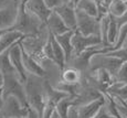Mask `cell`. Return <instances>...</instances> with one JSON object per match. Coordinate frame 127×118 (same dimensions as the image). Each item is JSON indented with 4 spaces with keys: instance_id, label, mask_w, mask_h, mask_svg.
Listing matches in <instances>:
<instances>
[{
    "instance_id": "cell-41",
    "label": "cell",
    "mask_w": 127,
    "mask_h": 118,
    "mask_svg": "<svg viewBox=\"0 0 127 118\" xmlns=\"http://www.w3.org/2000/svg\"><path fill=\"white\" fill-rule=\"evenodd\" d=\"M106 1H107V0H106Z\"/></svg>"
},
{
    "instance_id": "cell-39",
    "label": "cell",
    "mask_w": 127,
    "mask_h": 118,
    "mask_svg": "<svg viewBox=\"0 0 127 118\" xmlns=\"http://www.w3.org/2000/svg\"><path fill=\"white\" fill-rule=\"evenodd\" d=\"M126 40H127V38H126ZM126 40H125V41H126Z\"/></svg>"
},
{
    "instance_id": "cell-25",
    "label": "cell",
    "mask_w": 127,
    "mask_h": 118,
    "mask_svg": "<svg viewBox=\"0 0 127 118\" xmlns=\"http://www.w3.org/2000/svg\"><path fill=\"white\" fill-rule=\"evenodd\" d=\"M127 38V23H124L122 26H119V29H118V35H117V40L115 44L113 45V49L112 50H115V49H119L123 43L125 42Z\"/></svg>"
},
{
    "instance_id": "cell-16",
    "label": "cell",
    "mask_w": 127,
    "mask_h": 118,
    "mask_svg": "<svg viewBox=\"0 0 127 118\" xmlns=\"http://www.w3.org/2000/svg\"><path fill=\"white\" fill-rule=\"evenodd\" d=\"M82 77H83V72L77 70L76 67L66 65L63 70H61L60 81L63 84H67V85L79 84L82 81Z\"/></svg>"
},
{
    "instance_id": "cell-26",
    "label": "cell",
    "mask_w": 127,
    "mask_h": 118,
    "mask_svg": "<svg viewBox=\"0 0 127 118\" xmlns=\"http://www.w3.org/2000/svg\"><path fill=\"white\" fill-rule=\"evenodd\" d=\"M92 118H114V117L112 116V114L108 112L107 107L105 106V104H104L103 106L98 109V112H97Z\"/></svg>"
},
{
    "instance_id": "cell-34",
    "label": "cell",
    "mask_w": 127,
    "mask_h": 118,
    "mask_svg": "<svg viewBox=\"0 0 127 118\" xmlns=\"http://www.w3.org/2000/svg\"><path fill=\"white\" fill-rule=\"evenodd\" d=\"M2 103H3V96H2V89L0 88V108L2 106Z\"/></svg>"
},
{
    "instance_id": "cell-32",
    "label": "cell",
    "mask_w": 127,
    "mask_h": 118,
    "mask_svg": "<svg viewBox=\"0 0 127 118\" xmlns=\"http://www.w3.org/2000/svg\"><path fill=\"white\" fill-rule=\"evenodd\" d=\"M10 1V0H0V9L3 8L4 6H7V3Z\"/></svg>"
},
{
    "instance_id": "cell-2",
    "label": "cell",
    "mask_w": 127,
    "mask_h": 118,
    "mask_svg": "<svg viewBox=\"0 0 127 118\" xmlns=\"http://www.w3.org/2000/svg\"><path fill=\"white\" fill-rule=\"evenodd\" d=\"M43 80H44V77H39V76L32 74H28L26 82L23 83L29 107L33 108L39 114L40 118L42 116L43 109L45 106Z\"/></svg>"
},
{
    "instance_id": "cell-5",
    "label": "cell",
    "mask_w": 127,
    "mask_h": 118,
    "mask_svg": "<svg viewBox=\"0 0 127 118\" xmlns=\"http://www.w3.org/2000/svg\"><path fill=\"white\" fill-rule=\"evenodd\" d=\"M29 107H26L14 96L3 98L0 108V118H23L28 113Z\"/></svg>"
},
{
    "instance_id": "cell-20",
    "label": "cell",
    "mask_w": 127,
    "mask_h": 118,
    "mask_svg": "<svg viewBox=\"0 0 127 118\" xmlns=\"http://www.w3.org/2000/svg\"><path fill=\"white\" fill-rule=\"evenodd\" d=\"M127 9L126 0H111L107 3V12L112 18H119Z\"/></svg>"
},
{
    "instance_id": "cell-22",
    "label": "cell",
    "mask_w": 127,
    "mask_h": 118,
    "mask_svg": "<svg viewBox=\"0 0 127 118\" xmlns=\"http://www.w3.org/2000/svg\"><path fill=\"white\" fill-rule=\"evenodd\" d=\"M0 73L2 75L17 74L16 70L10 62V59H9V49L0 53Z\"/></svg>"
},
{
    "instance_id": "cell-36",
    "label": "cell",
    "mask_w": 127,
    "mask_h": 118,
    "mask_svg": "<svg viewBox=\"0 0 127 118\" xmlns=\"http://www.w3.org/2000/svg\"><path fill=\"white\" fill-rule=\"evenodd\" d=\"M2 84H3V76H2V74L0 73V88L2 87Z\"/></svg>"
},
{
    "instance_id": "cell-38",
    "label": "cell",
    "mask_w": 127,
    "mask_h": 118,
    "mask_svg": "<svg viewBox=\"0 0 127 118\" xmlns=\"http://www.w3.org/2000/svg\"><path fill=\"white\" fill-rule=\"evenodd\" d=\"M3 31H4V30H0V35L2 34V32H3Z\"/></svg>"
},
{
    "instance_id": "cell-14",
    "label": "cell",
    "mask_w": 127,
    "mask_h": 118,
    "mask_svg": "<svg viewBox=\"0 0 127 118\" xmlns=\"http://www.w3.org/2000/svg\"><path fill=\"white\" fill-rule=\"evenodd\" d=\"M24 36L26 35H23L21 32L13 30V29L4 30L1 35H0V53L8 50L14 43L19 42L21 39H23Z\"/></svg>"
},
{
    "instance_id": "cell-23",
    "label": "cell",
    "mask_w": 127,
    "mask_h": 118,
    "mask_svg": "<svg viewBox=\"0 0 127 118\" xmlns=\"http://www.w3.org/2000/svg\"><path fill=\"white\" fill-rule=\"evenodd\" d=\"M118 29H119V26L111 17V21H109L108 29H107V44H109L112 46L115 44L117 40V35H118Z\"/></svg>"
},
{
    "instance_id": "cell-12",
    "label": "cell",
    "mask_w": 127,
    "mask_h": 118,
    "mask_svg": "<svg viewBox=\"0 0 127 118\" xmlns=\"http://www.w3.org/2000/svg\"><path fill=\"white\" fill-rule=\"evenodd\" d=\"M21 44V43H20ZM21 53H22V64L28 74H32L39 77H46L48 76V72L39 62H36L32 56H30L21 46Z\"/></svg>"
},
{
    "instance_id": "cell-31",
    "label": "cell",
    "mask_w": 127,
    "mask_h": 118,
    "mask_svg": "<svg viewBox=\"0 0 127 118\" xmlns=\"http://www.w3.org/2000/svg\"><path fill=\"white\" fill-rule=\"evenodd\" d=\"M112 97H113V96H112ZM113 98H114V97H113ZM114 100H115V103L117 104V106L121 108V109H123L124 112H126V113H127V105H123V104H121V103H119L118 100H116L115 98H114Z\"/></svg>"
},
{
    "instance_id": "cell-19",
    "label": "cell",
    "mask_w": 127,
    "mask_h": 118,
    "mask_svg": "<svg viewBox=\"0 0 127 118\" xmlns=\"http://www.w3.org/2000/svg\"><path fill=\"white\" fill-rule=\"evenodd\" d=\"M50 34H51V43H52V52H53V64L57 65L61 71L65 67V64H66V62H65V54L63 52L61 45L55 40L54 35L52 33Z\"/></svg>"
},
{
    "instance_id": "cell-33",
    "label": "cell",
    "mask_w": 127,
    "mask_h": 118,
    "mask_svg": "<svg viewBox=\"0 0 127 118\" xmlns=\"http://www.w3.org/2000/svg\"><path fill=\"white\" fill-rule=\"evenodd\" d=\"M115 104H116V103H115ZM116 106H117V104H116ZM117 108H118L119 113H121V114H122V115H123V116H124V117H125V118H127V113H126V112H124V110H123V109H121V108H119L118 106H117Z\"/></svg>"
},
{
    "instance_id": "cell-24",
    "label": "cell",
    "mask_w": 127,
    "mask_h": 118,
    "mask_svg": "<svg viewBox=\"0 0 127 118\" xmlns=\"http://www.w3.org/2000/svg\"><path fill=\"white\" fill-rule=\"evenodd\" d=\"M113 83H124V84L127 83V61L123 62L116 74L113 76Z\"/></svg>"
},
{
    "instance_id": "cell-1",
    "label": "cell",
    "mask_w": 127,
    "mask_h": 118,
    "mask_svg": "<svg viewBox=\"0 0 127 118\" xmlns=\"http://www.w3.org/2000/svg\"><path fill=\"white\" fill-rule=\"evenodd\" d=\"M26 0H20L18 6V13L13 27L11 29L21 32L26 36H35L48 31L45 24L42 23L35 16L27 11L24 7Z\"/></svg>"
},
{
    "instance_id": "cell-37",
    "label": "cell",
    "mask_w": 127,
    "mask_h": 118,
    "mask_svg": "<svg viewBox=\"0 0 127 118\" xmlns=\"http://www.w3.org/2000/svg\"><path fill=\"white\" fill-rule=\"evenodd\" d=\"M66 1H69V2H72V3H73V4H74V6H75V4H76V2L79 1V0H66Z\"/></svg>"
},
{
    "instance_id": "cell-3",
    "label": "cell",
    "mask_w": 127,
    "mask_h": 118,
    "mask_svg": "<svg viewBox=\"0 0 127 118\" xmlns=\"http://www.w3.org/2000/svg\"><path fill=\"white\" fill-rule=\"evenodd\" d=\"M3 76V84H2V96L3 98L8 96H14L23 106L29 107L27 102L24 84L21 82L18 74H9Z\"/></svg>"
},
{
    "instance_id": "cell-21",
    "label": "cell",
    "mask_w": 127,
    "mask_h": 118,
    "mask_svg": "<svg viewBox=\"0 0 127 118\" xmlns=\"http://www.w3.org/2000/svg\"><path fill=\"white\" fill-rule=\"evenodd\" d=\"M75 9L97 18V3L94 0H79L75 4Z\"/></svg>"
},
{
    "instance_id": "cell-11",
    "label": "cell",
    "mask_w": 127,
    "mask_h": 118,
    "mask_svg": "<svg viewBox=\"0 0 127 118\" xmlns=\"http://www.w3.org/2000/svg\"><path fill=\"white\" fill-rule=\"evenodd\" d=\"M27 11H29L31 14L35 16L42 23H46L49 16L51 13V9H49L44 3L43 0H26L24 2Z\"/></svg>"
},
{
    "instance_id": "cell-4",
    "label": "cell",
    "mask_w": 127,
    "mask_h": 118,
    "mask_svg": "<svg viewBox=\"0 0 127 118\" xmlns=\"http://www.w3.org/2000/svg\"><path fill=\"white\" fill-rule=\"evenodd\" d=\"M122 64H123V61L119 59L107 55L106 53H98L91 58L87 72H93L97 68H105L114 76Z\"/></svg>"
},
{
    "instance_id": "cell-29",
    "label": "cell",
    "mask_w": 127,
    "mask_h": 118,
    "mask_svg": "<svg viewBox=\"0 0 127 118\" xmlns=\"http://www.w3.org/2000/svg\"><path fill=\"white\" fill-rule=\"evenodd\" d=\"M113 19L117 22L118 26H122V24H124V23H127V9H126V11L124 12L121 17H119V18H113Z\"/></svg>"
},
{
    "instance_id": "cell-8",
    "label": "cell",
    "mask_w": 127,
    "mask_h": 118,
    "mask_svg": "<svg viewBox=\"0 0 127 118\" xmlns=\"http://www.w3.org/2000/svg\"><path fill=\"white\" fill-rule=\"evenodd\" d=\"M20 0H10L0 9V30H8L13 27L18 13V6Z\"/></svg>"
},
{
    "instance_id": "cell-40",
    "label": "cell",
    "mask_w": 127,
    "mask_h": 118,
    "mask_svg": "<svg viewBox=\"0 0 127 118\" xmlns=\"http://www.w3.org/2000/svg\"><path fill=\"white\" fill-rule=\"evenodd\" d=\"M94 1H95V0H94Z\"/></svg>"
},
{
    "instance_id": "cell-15",
    "label": "cell",
    "mask_w": 127,
    "mask_h": 118,
    "mask_svg": "<svg viewBox=\"0 0 127 118\" xmlns=\"http://www.w3.org/2000/svg\"><path fill=\"white\" fill-rule=\"evenodd\" d=\"M45 27L48 29V31L50 33H52L53 35H58V34H62L66 31H69L70 29L65 26V23L63 22L62 19L59 17V14L55 11H51L50 16H49L48 20H46Z\"/></svg>"
},
{
    "instance_id": "cell-27",
    "label": "cell",
    "mask_w": 127,
    "mask_h": 118,
    "mask_svg": "<svg viewBox=\"0 0 127 118\" xmlns=\"http://www.w3.org/2000/svg\"><path fill=\"white\" fill-rule=\"evenodd\" d=\"M43 1H44V3L46 4V7H48L49 9L53 10V9H55L58 6H60L62 2H64L65 0H43Z\"/></svg>"
},
{
    "instance_id": "cell-42",
    "label": "cell",
    "mask_w": 127,
    "mask_h": 118,
    "mask_svg": "<svg viewBox=\"0 0 127 118\" xmlns=\"http://www.w3.org/2000/svg\"><path fill=\"white\" fill-rule=\"evenodd\" d=\"M126 1H127V0H126Z\"/></svg>"
},
{
    "instance_id": "cell-30",
    "label": "cell",
    "mask_w": 127,
    "mask_h": 118,
    "mask_svg": "<svg viewBox=\"0 0 127 118\" xmlns=\"http://www.w3.org/2000/svg\"><path fill=\"white\" fill-rule=\"evenodd\" d=\"M23 118H40V116H39V114L35 112L34 109H33V108L29 107L28 113H27V115Z\"/></svg>"
},
{
    "instance_id": "cell-10",
    "label": "cell",
    "mask_w": 127,
    "mask_h": 118,
    "mask_svg": "<svg viewBox=\"0 0 127 118\" xmlns=\"http://www.w3.org/2000/svg\"><path fill=\"white\" fill-rule=\"evenodd\" d=\"M22 40V39H21ZM20 40V41H21ZM20 41L17 43H14L11 48H9V59H10V62L12 66L14 67L17 74L20 77L21 82L24 83L27 80V76L28 73L26 72L22 64V53H21V44Z\"/></svg>"
},
{
    "instance_id": "cell-9",
    "label": "cell",
    "mask_w": 127,
    "mask_h": 118,
    "mask_svg": "<svg viewBox=\"0 0 127 118\" xmlns=\"http://www.w3.org/2000/svg\"><path fill=\"white\" fill-rule=\"evenodd\" d=\"M59 14L65 26L70 29V30H75L76 28V13H75V6L72 2H69L65 0L64 2L58 6L55 9H53Z\"/></svg>"
},
{
    "instance_id": "cell-28",
    "label": "cell",
    "mask_w": 127,
    "mask_h": 118,
    "mask_svg": "<svg viewBox=\"0 0 127 118\" xmlns=\"http://www.w3.org/2000/svg\"><path fill=\"white\" fill-rule=\"evenodd\" d=\"M67 118H80L79 114H77V108L76 105H71L69 108V113H67Z\"/></svg>"
},
{
    "instance_id": "cell-7",
    "label": "cell",
    "mask_w": 127,
    "mask_h": 118,
    "mask_svg": "<svg viewBox=\"0 0 127 118\" xmlns=\"http://www.w3.org/2000/svg\"><path fill=\"white\" fill-rule=\"evenodd\" d=\"M71 42L73 46V55L74 54H79L80 52L84 51L85 49L93 48V46L103 44L102 39L97 34H92V35H83L79 31L74 30L71 38Z\"/></svg>"
},
{
    "instance_id": "cell-35",
    "label": "cell",
    "mask_w": 127,
    "mask_h": 118,
    "mask_svg": "<svg viewBox=\"0 0 127 118\" xmlns=\"http://www.w3.org/2000/svg\"><path fill=\"white\" fill-rule=\"evenodd\" d=\"M50 118H60V116H59V114L57 113V110H55V109H54V112L52 113V115H51Z\"/></svg>"
},
{
    "instance_id": "cell-18",
    "label": "cell",
    "mask_w": 127,
    "mask_h": 118,
    "mask_svg": "<svg viewBox=\"0 0 127 118\" xmlns=\"http://www.w3.org/2000/svg\"><path fill=\"white\" fill-rule=\"evenodd\" d=\"M105 92L112 95L121 104L127 105V83H113Z\"/></svg>"
},
{
    "instance_id": "cell-17",
    "label": "cell",
    "mask_w": 127,
    "mask_h": 118,
    "mask_svg": "<svg viewBox=\"0 0 127 118\" xmlns=\"http://www.w3.org/2000/svg\"><path fill=\"white\" fill-rule=\"evenodd\" d=\"M73 31L74 30H69V31H66V32H64L62 34L54 35L55 40H57L58 43L61 45L63 52L65 54V62L66 63L69 62L71 60V58L73 56V46H72V42H71V38H72Z\"/></svg>"
},
{
    "instance_id": "cell-6",
    "label": "cell",
    "mask_w": 127,
    "mask_h": 118,
    "mask_svg": "<svg viewBox=\"0 0 127 118\" xmlns=\"http://www.w3.org/2000/svg\"><path fill=\"white\" fill-rule=\"evenodd\" d=\"M76 28L75 30L82 33L83 35H92L97 34L99 35V20L95 17L89 16L84 12L76 10Z\"/></svg>"
},
{
    "instance_id": "cell-13",
    "label": "cell",
    "mask_w": 127,
    "mask_h": 118,
    "mask_svg": "<svg viewBox=\"0 0 127 118\" xmlns=\"http://www.w3.org/2000/svg\"><path fill=\"white\" fill-rule=\"evenodd\" d=\"M105 104V96L104 94L101 97L92 100V102L85 103L82 105H77V114L80 118H92L98 112V109Z\"/></svg>"
}]
</instances>
